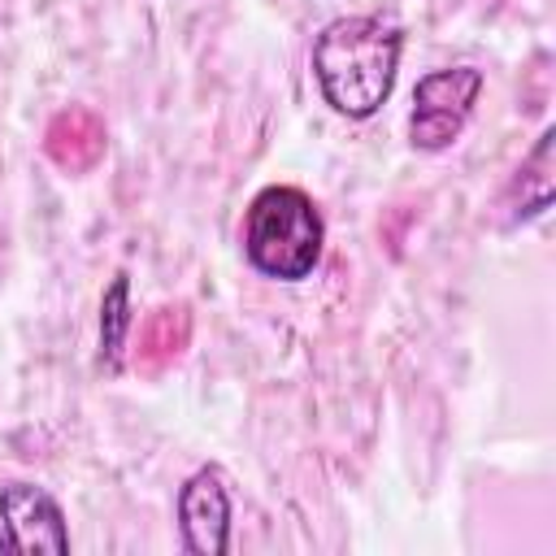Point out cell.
<instances>
[{
  "mask_svg": "<svg viewBox=\"0 0 556 556\" xmlns=\"http://www.w3.org/2000/svg\"><path fill=\"white\" fill-rule=\"evenodd\" d=\"M400 52H404V30L387 17L352 13L326 22L313 39V78L321 100L339 117L352 122L374 117L395 91Z\"/></svg>",
  "mask_w": 556,
  "mask_h": 556,
  "instance_id": "1",
  "label": "cell"
},
{
  "mask_svg": "<svg viewBox=\"0 0 556 556\" xmlns=\"http://www.w3.org/2000/svg\"><path fill=\"white\" fill-rule=\"evenodd\" d=\"M482 96V70L473 65H447L430 70L413 87V113H408V139L421 152H443L460 139V130L473 117V104Z\"/></svg>",
  "mask_w": 556,
  "mask_h": 556,
  "instance_id": "3",
  "label": "cell"
},
{
  "mask_svg": "<svg viewBox=\"0 0 556 556\" xmlns=\"http://www.w3.org/2000/svg\"><path fill=\"white\" fill-rule=\"evenodd\" d=\"M0 526L9 530L13 552L22 556H61L70 552V530L61 504L35 486V482H9L0 486Z\"/></svg>",
  "mask_w": 556,
  "mask_h": 556,
  "instance_id": "4",
  "label": "cell"
},
{
  "mask_svg": "<svg viewBox=\"0 0 556 556\" xmlns=\"http://www.w3.org/2000/svg\"><path fill=\"white\" fill-rule=\"evenodd\" d=\"M178 534L191 556H222L230 547V495L217 469H195L178 486Z\"/></svg>",
  "mask_w": 556,
  "mask_h": 556,
  "instance_id": "5",
  "label": "cell"
},
{
  "mask_svg": "<svg viewBox=\"0 0 556 556\" xmlns=\"http://www.w3.org/2000/svg\"><path fill=\"white\" fill-rule=\"evenodd\" d=\"M126 330H130V274L117 269L113 282L104 287V300H100V365L109 374L122 369Z\"/></svg>",
  "mask_w": 556,
  "mask_h": 556,
  "instance_id": "6",
  "label": "cell"
},
{
  "mask_svg": "<svg viewBox=\"0 0 556 556\" xmlns=\"http://www.w3.org/2000/svg\"><path fill=\"white\" fill-rule=\"evenodd\" d=\"M0 552H13V543H9V530L0 526Z\"/></svg>",
  "mask_w": 556,
  "mask_h": 556,
  "instance_id": "7",
  "label": "cell"
},
{
  "mask_svg": "<svg viewBox=\"0 0 556 556\" xmlns=\"http://www.w3.org/2000/svg\"><path fill=\"white\" fill-rule=\"evenodd\" d=\"M326 243V222L308 191L274 182L256 191L243 217V256L256 274L278 282H300L317 269Z\"/></svg>",
  "mask_w": 556,
  "mask_h": 556,
  "instance_id": "2",
  "label": "cell"
}]
</instances>
